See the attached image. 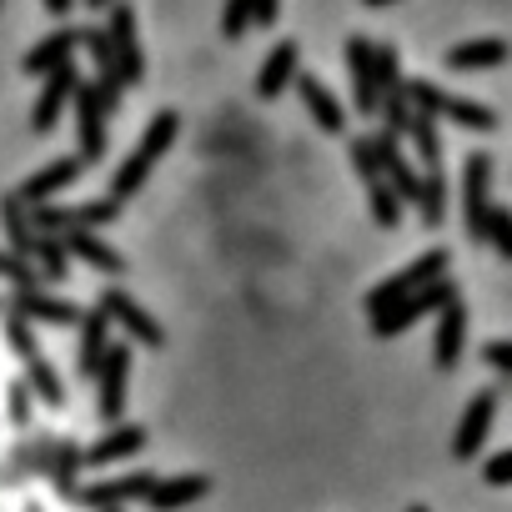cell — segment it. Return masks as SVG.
<instances>
[{"instance_id":"1","label":"cell","mask_w":512,"mask_h":512,"mask_svg":"<svg viewBox=\"0 0 512 512\" xmlns=\"http://www.w3.org/2000/svg\"><path fill=\"white\" fill-rule=\"evenodd\" d=\"M176 131H181V116L176 111H156L151 116V126H146V136H141V146L116 166V176H111V201L121 206V201H131L141 186H146V176H151V166L171 151V141H176Z\"/></svg>"},{"instance_id":"2","label":"cell","mask_w":512,"mask_h":512,"mask_svg":"<svg viewBox=\"0 0 512 512\" xmlns=\"http://www.w3.org/2000/svg\"><path fill=\"white\" fill-rule=\"evenodd\" d=\"M402 91H407L412 111H422V116H432V121H457V126H467V131H492V126H497V111H487L482 101H467V96H447V91L432 86V81H402Z\"/></svg>"},{"instance_id":"3","label":"cell","mask_w":512,"mask_h":512,"mask_svg":"<svg viewBox=\"0 0 512 512\" xmlns=\"http://www.w3.org/2000/svg\"><path fill=\"white\" fill-rule=\"evenodd\" d=\"M447 262H452V256H447L442 246L422 251L412 267H402L397 277H387L382 287H372V292H367V312H372V317H382V312H392L402 297H412V292H422V287L442 282V277H447Z\"/></svg>"},{"instance_id":"4","label":"cell","mask_w":512,"mask_h":512,"mask_svg":"<svg viewBox=\"0 0 512 512\" xmlns=\"http://www.w3.org/2000/svg\"><path fill=\"white\" fill-rule=\"evenodd\" d=\"M106 16H111V21H106L101 31H106V41H111L121 91H126V86H141V81H146V56H141V41H136V11L126 6V0H116Z\"/></svg>"},{"instance_id":"5","label":"cell","mask_w":512,"mask_h":512,"mask_svg":"<svg viewBox=\"0 0 512 512\" xmlns=\"http://www.w3.org/2000/svg\"><path fill=\"white\" fill-rule=\"evenodd\" d=\"M121 216V206L106 196V201H86V206H31V226L36 236H51V231H91V226H111Z\"/></svg>"},{"instance_id":"6","label":"cell","mask_w":512,"mask_h":512,"mask_svg":"<svg viewBox=\"0 0 512 512\" xmlns=\"http://www.w3.org/2000/svg\"><path fill=\"white\" fill-rule=\"evenodd\" d=\"M487 211H492V156L477 151V156H467V166H462V226H467L472 241H482Z\"/></svg>"},{"instance_id":"7","label":"cell","mask_w":512,"mask_h":512,"mask_svg":"<svg viewBox=\"0 0 512 512\" xmlns=\"http://www.w3.org/2000/svg\"><path fill=\"white\" fill-rule=\"evenodd\" d=\"M457 297V287L442 277V282H432V287H422V292H412V297H402L392 312H382V317H372V332L377 337H397V332H407L417 317H427V312H442L447 302Z\"/></svg>"},{"instance_id":"8","label":"cell","mask_w":512,"mask_h":512,"mask_svg":"<svg viewBox=\"0 0 512 512\" xmlns=\"http://www.w3.org/2000/svg\"><path fill=\"white\" fill-rule=\"evenodd\" d=\"M76 86H81L76 61H71V66H61V71H51V76L41 81V96H36V106H31V131H36V136L56 131V121H61V111L71 106Z\"/></svg>"},{"instance_id":"9","label":"cell","mask_w":512,"mask_h":512,"mask_svg":"<svg viewBox=\"0 0 512 512\" xmlns=\"http://www.w3.org/2000/svg\"><path fill=\"white\" fill-rule=\"evenodd\" d=\"M101 317L106 322H116V327H126V337L131 342H141V347H161L166 342V332L156 327V317L151 312H141V302H131L126 292H116V287H106L101 292Z\"/></svg>"},{"instance_id":"10","label":"cell","mask_w":512,"mask_h":512,"mask_svg":"<svg viewBox=\"0 0 512 512\" xmlns=\"http://www.w3.org/2000/svg\"><path fill=\"white\" fill-rule=\"evenodd\" d=\"M71 101H76V141H81V166H91V161H101V156H106V111H101V101H96L91 81H81Z\"/></svg>"},{"instance_id":"11","label":"cell","mask_w":512,"mask_h":512,"mask_svg":"<svg viewBox=\"0 0 512 512\" xmlns=\"http://www.w3.org/2000/svg\"><path fill=\"white\" fill-rule=\"evenodd\" d=\"M76 51H81V31L76 26H61V31H51L46 41H36L31 51H26V61H21V71L36 81H46L51 71H61V66H71L76 61Z\"/></svg>"},{"instance_id":"12","label":"cell","mask_w":512,"mask_h":512,"mask_svg":"<svg viewBox=\"0 0 512 512\" xmlns=\"http://www.w3.org/2000/svg\"><path fill=\"white\" fill-rule=\"evenodd\" d=\"M81 171H86V166H81V156H61V161L41 166L36 176H26V181L16 186V201H21V206H51V196H56V191H66Z\"/></svg>"},{"instance_id":"13","label":"cell","mask_w":512,"mask_h":512,"mask_svg":"<svg viewBox=\"0 0 512 512\" xmlns=\"http://www.w3.org/2000/svg\"><path fill=\"white\" fill-rule=\"evenodd\" d=\"M347 71H352V96H357V116H377L382 91H377V71H372V41L352 36L347 41Z\"/></svg>"},{"instance_id":"14","label":"cell","mask_w":512,"mask_h":512,"mask_svg":"<svg viewBox=\"0 0 512 512\" xmlns=\"http://www.w3.org/2000/svg\"><path fill=\"white\" fill-rule=\"evenodd\" d=\"M11 312H16L21 322H51V327H81V307H76V302H61V297H51L46 287H31V292H16V302H11Z\"/></svg>"},{"instance_id":"15","label":"cell","mask_w":512,"mask_h":512,"mask_svg":"<svg viewBox=\"0 0 512 512\" xmlns=\"http://www.w3.org/2000/svg\"><path fill=\"white\" fill-rule=\"evenodd\" d=\"M492 417H497V392L487 387V392H477V397L467 402V412H462V422H457V437H452V452H457V457H477V447L487 442Z\"/></svg>"},{"instance_id":"16","label":"cell","mask_w":512,"mask_h":512,"mask_svg":"<svg viewBox=\"0 0 512 512\" xmlns=\"http://www.w3.org/2000/svg\"><path fill=\"white\" fill-rule=\"evenodd\" d=\"M462 342H467V307H462V297H452V302L437 312V337H432V357H437L442 372L457 367Z\"/></svg>"},{"instance_id":"17","label":"cell","mask_w":512,"mask_h":512,"mask_svg":"<svg viewBox=\"0 0 512 512\" xmlns=\"http://www.w3.org/2000/svg\"><path fill=\"white\" fill-rule=\"evenodd\" d=\"M297 91H302V106L312 111V121H317L327 136H342V131H347V111H342V101H337L312 71H297Z\"/></svg>"},{"instance_id":"18","label":"cell","mask_w":512,"mask_h":512,"mask_svg":"<svg viewBox=\"0 0 512 512\" xmlns=\"http://www.w3.org/2000/svg\"><path fill=\"white\" fill-rule=\"evenodd\" d=\"M126 372H131V347H121V342H111V352H106V362H101V417L106 422H116L121 417V407H126Z\"/></svg>"},{"instance_id":"19","label":"cell","mask_w":512,"mask_h":512,"mask_svg":"<svg viewBox=\"0 0 512 512\" xmlns=\"http://www.w3.org/2000/svg\"><path fill=\"white\" fill-rule=\"evenodd\" d=\"M106 352H111V322L101 317V307H96V312H81L76 372H81V377H96V372H101V362H106Z\"/></svg>"},{"instance_id":"20","label":"cell","mask_w":512,"mask_h":512,"mask_svg":"<svg viewBox=\"0 0 512 512\" xmlns=\"http://www.w3.org/2000/svg\"><path fill=\"white\" fill-rule=\"evenodd\" d=\"M61 246H66V256H76V262H86V267H96V272H106V277H121V272H126L121 251L106 246L96 231H66Z\"/></svg>"},{"instance_id":"21","label":"cell","mask_w":512,"mask_h":512,"mask_svg":"<svg viewBox=\"0 0 512 512\" xmlns=\"http://www.w3.org/2000/svg\"><path fill=\"white\" fill-rule=\"evenodd\" d=\"M297 41H277L272 46V56L262 61V76H256V96L262 101H277L282 91H287V81H297Z\"/></svg>"},{"instance_id":"22","label":"cell","mask_w":512,"mask_h":512,"mask_svg":"<svg viewBox=\"0 0 512 512\" xmlns=\"http://www.w3.org/2000/svg\"><path fill=\"white\" fill-rule=\"evenodd\" d=\"M507 61V41H462L447 51V71H497Z\"/></svg>"},{"instance_id":"23","label":"cell","mask_w":512,"mask_h":512,"mask_svg":"<svg viewBox=\"0 0 512 512\" xmlns=\"http://www.w3.org/2000/svg\"><path fill=\"white\" fill-rule=\"evenodd\" d=\"M0 221H6V236H11V256L31 262V256H36V226H31L26 206L16 196H6V201H0Z\"/></svg>"},{"instance_id":"24","label":"cell","mask_w":512,"mask_h":512,"mask_svg":"<svg viewBox=\"0 0 512 512\" xmlns=\"http://www.w3.org/2000/svg\"><path fill=\"white\" fill-rule=\"evenodd\" d=\"M407 141H412V151H417V161H422L427 171H442V136H437V121H432V116L412 111Z\"/></svg>"},{"instance_id":"25","label":"cell","mask_w":512,"mask_h":512,"mask_svg":"<svg viewBox=\"0 0 512 512\" xmlns=\"http://www.w3.org/2000/svg\"><path fill=\"white\" fill-rule=\"evenodd\" d=\"M417 211H422V226H442V216H447V176L442 171H427L422 176Z\"/></svg>"},{"instance_id":"26","label":"cell","mask_w":512,"mask_h":512,"mask_svg":"<svg viewBox=\"0 0 512 512\" xmlns=\"http://www.w3.org/2000/svg\"><path fill=\"white\" fill-rule=\"evenodd\" d=\"M31 262H41V282H66L71 277V256L61 246V236H36V256Z\"/></svg>"},{"instance_id":"27","label":"cell","mask_w":512,"mask_h":512,"mask_svg":"<svg viewBox=\"0 0 512 512\" xmlns=\"http://www.w3.org/2000/svg\"><path fill=\"white\" fill-rule=\"evenodd\" d=\"M26 387L46 402V407H61L66 402V392H61V377H56V367L46 362V357H36V362H26Z\"/></svg>"},{"instance_id":"28","label":"cell","mask_w":512,"mask_h":512,"mask_svg":"<svg viewBox=\"0 0 512 512\" xmlns=\"http://www.w3.org/2000/svg\"><path fill=\"white\" fill-rule=\"evenodd\" d=\"M372 71H377V91L382 96L402 91V56H397V46H372Z\"/></svg>"},{"instance_id":"29","label":"cell","mask_w":512,"mask_h":512,"mask_svg":"<svg viewBox=\"0 0 512 512\" xmlns=\"http://www.w3.org/2000/svg\"><path fill=\"white\" fill-rule=\"evenodd\" d=\"M377 116H382V131L402 141V136H407V126H412V101H407V91H392V96H382Z\"/></svg>"},{"instance_id":"30","label":"cell","mask_w":512,"mask_h":512,"mask_svg":"<svg viewBox=\"0 0 512 512\" xmlns=\"http://www.w3.org/2000/svg\"><path fill=\"white\" fill-rule=\"evenodd\" d=\"M482 241H492L502 262H512V211H507V206H497V201H492L487 226H482Z\"/></svg>"},{"instance_id":"31","label":"cell","mask_w":512,"mask_h":512,"mask_svg":"<svg viewBox=\"0 0 512 512\" xmlns=\"http://www.w3.org/2000/svg\"><path fill=\"white\" fill-rule=\"evenodd\" d=\"M367 206H372V221L377 226H397L402 221V201H397V191L387 181H372L367 186Z\"/></svg>"},{"instance_id":"32","label":"cell","mask_w":512,"mask_h":512,"mask_svg":"<svg viewBox=\"0 0 512 512\" xmlns=\"http://www.w3.org/2000/svg\"><path fill=\"white\" fill-rule=\"evenodd\" d=\"M141 492H151V477H121V482H101V487H91L86 502L106 507V502H121V497H141Z\"/></svg>"},{"instance_id":"33","label":"cell","mask_w":512,"mask_h":512,"mask_svg":"<svg viewBox=\"0 0 512 512\" xmlns=\"http://www.w3.org/2000/svg\"><path fill=\"white\" fill-rule=\"evenodd\" d=\"M0 277H6V282H16V292H31V287H41V272H36V262H21V256H11V251H0Z\"/></svg>"},{"instance_id":"34","label":"cell","mask_w":512,"mask_h":512,"mask_svg":"<svg viewBox=\"0 0 512 512\" xmlns=\"http://www.w3.org/2000/svg\"><path fill=\"white\" fill-rule=\"evenodd\" d=\"M347 151H352V166H357V176H362L367 186H372V181H382V161H377V146H372V136H357Z\"/></svg>"},{"instance_id":"35","label":"cell","mask_w":512,"mask_h":512,"mask_svg":"<svg viewBox=\"0 0 512 512\" xmlns=\"http://www.w3.org/2000/svg\"><path fill=\"white\" fill-rule=\"evenodd\" d=\"M6 342H11V352H16L21 362H36V357H41V342H36L31 322H21V317L6 322Z\"/></svg>"},{"instance_id":"36","label":"cell","mask_w":512,"mask_h":512,"mask_svg":"<svg viewBox=\"0 0 512 512\" xmlns=\"http://www.w3.org/2000/svg\"><path fill=\"white\" fill-rule=\"evenodd\" d=\"M141 447V427H121V432H111L96 452H91V462H111V457H126V452H136Z\"/></svg>"},{"instance_id":"37","label":"cell","mask_w":512,"mask_h":512,"mask_svg":"<svg viewBox=\"0 0 512 512\" xmlns=\"http://www.w3.org/2000/svg\"><path fill=\"white\" fill-rule=\"evenodd\" d=\"M201 477H181V482H166V487H151V502L156 507H181L186 497H201Z\"/></svg>"},{"instance_id":"38","label":"cell","mask_w":512,"mask_h":512,"mask_svg":"<svg viewBox=\"0 0 512 512\" xmlns=\"http://www.w3.org/2000/svg\"><path fill=\"white\" fill-rule=\"evenodd\" d=\"M251 11H256V0H226V11H221V36H246L251 26Z\"/></svg>"},{"instance_id":"39","label":"cell","mask_w":512,"mask_h":512,"mask_svg":"<svg viewBox=\"0 0 512 512\" xmlns=\"http://www.w3.org/2000/svg\"><path fill=\"white\" fill-rule=\"evenodd\" d=\"M482 477H487L492 487H507V482H512V447H507V452H497V457H487Z\"/></svg>"},{"instance_id":"40","label":"cell","mask_w":512,"mask_h":512,"mask_svg":"<svg viewBox=\"0 0 512 512\" xmlns=\"http://www.w3.org/2000/svg\"><path fill=\"white\" fill-rule=\"evenodd\" d=\"M6 392H11V422H26L31 417V387L26 382H11Z\"/></svg>"},{"instance_id":"41","label":"cell","mask_w":512,"mask_h":512,"mask_svg":"<svg viewBox=\"0 0 512 512\" xmlns=\"http://www.w3.org/2000/svg\"><path fill=\"white\" fill-rule=\"evenodd\" d=\"M487 367H497V372H512V342H487Z\"/></svg>"},{"instance_id":"42","label":"cell","mask_w":512,"mask_h":512,"mask_svg":"<svg viewBox=\"0 0 512 512\" xmlns=\"http://www.w3.org/2000/svg\"><path fill=\"white\" fill-rule=\"evenodd\" d=\"M277 21V0H256V11H251V26H272Z\"/></svg>"},{"instance_id":"43","label":"cell","mask_w":512,"mask_h":512,"mask_svg":"<svg viewBox=\"0 0 512 512\" xmlns=\"http://www.w3.org/2000/svg\"><path fill=\"white\" fill-rule=\"evenodd\" d=\"M41 6H46L51 16H71V11H76V0H41Z\"/></svg>"},{"instance_id":"44","label":"cell","mask_w":512,"mask_h":512,"mask_svg":"<svg viewBox=\"0 0 512 512\" xmlns=\"http://www.w3.org/2000/svg\"><path fill=\"white\" fill-rule=\"evenodd\" d=\"M86 6H91V11H111V6H116V0H86Z\"/></svg>"},{"instance_id":"45","label":"cell","mask_w":512,"mask_h":512,"mask_svg":"<svg viewBox=\"0 0 512 512\" xmlns=\"http://www.w3.org/2000/svg\"><path fill=\"white\" fill-rule=\"evenodd\" d=\"M362 6H392V0H362Z\"/></svg>"},{"instance_id":"46","label":"cell","mask_w":512,"mask_h":512,"mask_svg":"<svg viewBox=\"0 0 512 512\" xmlns=\"http://www.w3.org/2000/svg\"><path fill=\"white\" fill-rule=\"evenodd\" d=\"M412 512H427V507H412Z\"/></svg>"}]
</instances>
